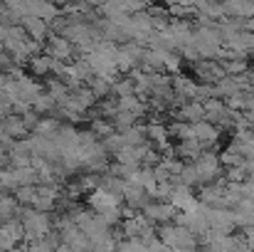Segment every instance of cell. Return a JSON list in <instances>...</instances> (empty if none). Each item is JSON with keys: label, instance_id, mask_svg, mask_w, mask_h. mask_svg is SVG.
<instances>
[{"label": "cell", "instance_id": "obj_1", "mask_svg": "<svg viewBox=\"0 0 254 252\" xmlns=\"http://www.w3.org/2000/svg\"><path fill=\"white\" fill-rule=\"evenodd\" d=\"M158 238L163 240V245L168 250H185V252H197L200 250V238L192 235L185 225L178 223H163L158 225Z\"/></svg>", "mask_w": 254, "mask_h": 252}, {"label": "cell", "instance_id": "obj_2", "mask_svg": "<svg viewBox=\"0 0 254 252\" xmlns=\"http://www.w3.org/2000/svg\"><path fill=\"white\" fill-rule=\"evenodd\" d=\"M20 223L25 228V243L42 240L55 228V218L50 213H42V210H35V208H22L20 210Z\"/></svg>", "mask_w": 254, "mask_h": 252}, {"label": "cell", "instance_id": "obj_3", "mask_svg": "<svg viewBox=\"0 0 254 252\" xmlns=\"http://www.w3.org/2000/svg\"><path fill=\"white\" fill-rule=\"evenodd\" d=\"M192 166H195V170H197V180H200V185L215 183V180L220 178V173L225 170L222 164H220V156L212 154V151H202V154L192 161Z\"/></svg>", "mask_w": 254, "mask_h": 252}, {"label": "cell", "instance_id": "obj_4", "mask_svg": "<svg viewBox=\"0 0 254 252\" xmlns=\"http://www.w3.org/2000/svg\"><path fill=\"white\" fill-rule=\"evenodd\" d=\"M86 205H89L94 213L106 215V213L121 210V208H124V198H121V195H116V193H111V190H106V188H96V190H91V193H89Z\"/></svg>", "mask_w": 254, "mask_h": 252}, {"label": "cell", "instance_id": "obj_5", "mask_svg": "<svg viewBox=\"0 0 254 252\" xmlns=\"http://www.w3.org/2000/svg\"><path fill=\"white\" fill-rule=\"evenodd\" d=\"M207 220H210V230H212V233L235 235V230H237L232 208H210V205H207Z\"/></svg>", "mask_w": 254, "mask_h": 252}, {"label": "cell", "instance_id": "obj_6", "mask_svg": "<svg viewBox=\"0 0 254 252\" xmlns=\"http://www.w3.org/2000/svg\"><path fill=\"white\" fill-rule=\"evenodd\" d=\"M141 213H143L156 228L163 225V223H173L175 215H178V210H175V205H173L170 200H148Z\"/></svg>", "mask_w": 254, "mask_h": 252}, {"label": "cell", "instance_id": "obj_7", "mask_svg": "<svg viewBox=\"0 0 254 252\" xmlns=\"http://www.w3.org/2000/svg\"><path fill=\"white\" fill-rule=\"evenodd\" d=\"M170 203L175 205L178 213H192L200 208V198L183 183H173V193H170Z\"/></svg>", "mask_w": 254, "mask_h": 252}, {"label": "cell", "instance_id": "obj_8", "mask_svg": "<svg viewBox=\"0 0 254 252\" xmlns=\"http://www.w3.org/2000/svg\"><path fill=\"white\" fill-rule=\"evenodd\" d=\"M225 185H227V180H215V183L200 185V190H197L200 203H202V205H210V208H222V200H225Z\"/></svg>", "mask_w": 254, "mask_h": 252}, {"label": "cell", "instance_id": "obj_9", "mask_svg": "<svg viewBox=\"0 0 254 252\" xmlns=\"http://www.w3.org/2000/svg\"><path fill=\"white\" fill-rule=\"evenodd\" d=\"M121 198H124V203H126L128 208H136V210H143V205L151 200L148 190H146V188H141V185H136V183H131V180H126Z\"/></svg>", "mask_w": 254, "mask_h": 252}, {"label": "cell", "instance_id": "obj_10", "mask_svg": "<svg viewBox=\"0 0 254 252\" xmlns=\"http://www.w3.org/2000/svg\"><path fill=\"white\" fill-rule=\"evenodd\" d=\"M192 139L200 141L202 146H210V144H215L220 139V131H217L215 124H210L207 119H202V121H195L192 124Z\"/></svg>", "mask_w": 254, "mask_h": 252}, {"label": "cell", "instance_id": "obj_11", "mask_svg": "<svg viewBox=\"0 0 254 252\" xmlns=\"http://www.w3.org/2000/svg\"><path fill=\"white\" fill-rule=\"evenodd\" d=\"M202 151H207L200 141H195V139H183V141H178L175 146H173V154L178 156V159H183V161H195Z\"/></svg>", "mask_w": 254, "mask_h": 252}, {"label": "cell", "instance_id": "obj_12", "mask_svg": "<svg viewBox=\"0 0 254 252\" xmlns=\"http://www.w3.org/2000/svg\"><path fill=\"white\" fill-rule=\"evenodd\" d=\"M232 151H237L242 159H254V131H237V136L232 139V144L227 146Z\"/></svg>", "mask_w": 254, "mask_h": 252}, {"label": "cell", "instance_id": "obj_13", "mask_svg": "<svg viewBox=\"0 0 254 252\" xmlns=\"http://www.w3.org/2000/svg\"><path fill=\"white\" fill-rule=\"evenodd\" d=\"M175 116L180 121L195 124V121H202L205 119V106H202V101H183V106L175 111Z\"/></svg>", "mask_w": 254, "mask_h": 252}, {"label": "cell", "instance_id": "obj_14", "mask_svg": "<svg viewBox=\"0 0 254 252\" xmlns=\"http://www.w3.org/2000/svg\"><path fill=\"white\" fill-rule=\"evenodd\" d=\"M168 136H170V129L166 124H161V121H151V124L146 126V139H151V141L158 144L161 149L168 146Z\"/></svg>", "mask_w": 254, "mask_h": 252}, {"label": "cell", "instance_id": "obj_15", "mask_svg": "<svg viewBox=\"0 0 254 252\" xmlns=\"http://www.w3.org/2000/svg\"><path fill=\"white\" fill-rule=\"evenodd\" d=\"M2 126H5V134H7L10 139H20V136L27 134V124H25V119L17 116V114L5 116V119H2Z\"/></svg>", "mask_w": 254, "mask_h": 252}, {"label": "cell", "instance_id": "obj_16", "mask_svg": "<svg viewBox=\"0 0 254 252\" xmlns=\"http://www.w3.org/2000/svg\"><path fill=\"white\" fill-rule=\"evenodd\" d=\"M20 210H22V208H20V203L15 200V195H7V193L0 190V220L5 223V220L20 215Z\"/></svg>", "mask_w": 254, "mask_h": 252}, {"label": "cell", "instance_id": "obj_17", "mask_svg": "<svg viewBox=\"0 0 254 252\" xmlns=\"http://www.w3.org/2000/svg\"><path fill=\"white\" fill-rule=\"evenodd\" d=\"M136 121H138V116H136V114H131V111H121V109L111 116V124H114V129H116V131H126V129L136 126Z\"/></svg>", "mask_w": 254, "mask_h": 252}, {"label": "cell", "instance_id": "obj_18", "mask_svg": "<svg viewBox=\"0 0 254 252\" xmlns=\"http://www.w3.org/2000/svg\"><path fill=\"white\" fill-rule=\"evenodd\" d=\"M60 131V121L57 119H40L37 126H35V134L40 136H55Z\"/></svg>", "mask_w": 254, "mask_h": 252}, {"label": "cell", "instance_id": "obj_19", "mask_svg": "<svg viewBox=\"0 0 254 252\" xmlns=\"http://www.w3.org/2000/svg\"><path fill=\"white\" fill-rule=\"evenodd\" d=\"M247 159H242L237 151H232V149H225L222 154H220V164L222 168H235V166H242Z\"/></svg>", "mask_w": 254, "mask_h": 252}, {"label": "cell", "instance_id": "obj_20", "mask_svg": "<svg viewBox=\"0 0 254 252\" xmlns=\"http://www.w3.org/2000/svg\"><path fill=\"white\" fill-rule=\"evenodd\" d=\"M0 190H5V193H15L17 190V180H15V173H12V168H0Z\"/></svg>", "mask_w": 254, "mask_h": 252}, {"label": "cell", "instance_id": "obj_21", "mask_svg": "<svg viewBox=\"0 0 254 252\" xmlns=\"http://www.w3.org/2000/svg\"><path fill=\"white\" fill-rule=\"evenodd\" d=\"M91 134H94V136H101V134H104V136H111V134H114V124L106 121V119H94V121H91Z\"/></svg>", "mask_w": 254, "mask_h": 252}, {"label": "cell", "instance_id": "obj_22", "mask_svg": "<svg viewBox=\"0 0 254 252\" xmlns=\"http://www.w3.org/2000/svg\"><path fill=\"white\" fill-rule=\"evenodd\" d=\"M55 104H57V101H55V96H52V94H47V96H42V94H40V96L32 101V109H35L37 114H42V111H50Z\"/></svg>", "mask_w": 254, "mask_h": 252}, {"label": "cell", "instance_id": "obj_23", "mask_svg": "<svg viewBox=\"0 0 254 252\" xmlns=\"http://www.w3.org/2000/svg\"><path fill=\"white\" fill-rule=\"evenodd\" d=\"M22 248L27 252H57L45 238H42V240H35V243H22Z\"/></svg>", "mask_w": 254, "mask_h": 252}, {"label": "cell", "instance_id": "obj_24", "mask_svg": "<svg viewBox=\"0 0 254 252\" xmlns=\"http://www.w3.org/2000/svg\"><path fill=\"white\" fill-rule=\"evenodd\" d=\"M242 190H245V200H250V203L254 205V180L247 178V180L242 183Z\"/></svg>", "mask_w": 254, "mask_h": 252}, {"label": "cell", "instance_id": "obj_25", "mask_svg": "<svg viewBox=\"0 0 254 252\" xmlns=\"http://www.w3.org/2000/svg\"><path fill=\"white\" fill-rule=\"evenodd\" d=\"M50 65H52L50 60H35V72L37 75H47L50 72Z\"/></svg>", "mask_w": 254, "mask_h": 252}, {"label": "cell", "instance_id": "obj_26", "mask_svg": "<svg viewBox=\"0 0 254 252\" xmlns=\"http://www.w3.org/2000/svg\"><path fill=\"white\" fill-rule=\"evenodd\" d=\"M5 84H7V80H5V77H2V75H0V91H2V89H5Z\"/></svg>", "mask_w": 254, "mask_h": 252}, {"label": "cell", "instance_id": "obj_27", "mask_svg": "<svg viewBox=\"0 0 254 252\" xmlns=\"http://www.w3.org/2000/svg\"><path fill=\"white\" fill-rule=\"evenodd\" d=\"M247 27H250V30H252V32H254V17H250V22H247Z\"/></svg>", "mask_w": 254, "mask_h": 252}, {"label": "cell", "instance_id": "obj_28", "mask_svg": "<svg viewBox=\"0 0 254 252\" xmlns=\"http://www.w3.org/2000/svg\"><path fill=\"white\" fill-rule=\"evenodd\" d=\"M12 252H27V250H25V248L20 245V248H15V250H12Z\"/></svg>", "mask_w": 254, "mask_h": 252}, {"label": "cell", "instance_id": "obj_29", "mask_svg": "<svg viewBox=\"0 0 254 252\" xmlns=\"http://www.w3.org/2000/svg\"><path fill=\"white\" fill-rule=\"evenodd\" d=\"M170 252H185V250H170Z\"/></svg>", "mask_w": 254, "mask_h": 252}, {"label": "cell", "instance_id": "obj_30", "mask_svg": "<svg viewBox=\"0 0 254 252\" xmlns=\"http://www.w3.org/2000/svg\"><path fill=\"white\" fill-rule=\"evenodd\" d=\"M0 228H2V220H0Z\"/></svg>", "mask_w": 254, "mask_h": 252}]
</instances>
